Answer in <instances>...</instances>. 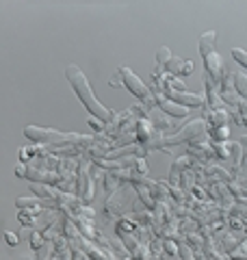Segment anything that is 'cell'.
Here are the masks:
<instances>
[{
	"instance_id": "cell-2",
	"label": "cell",
	"mask_w": 247,
	"mask_h": 260,
	"mask_svg": "<svg viewBox=\"0 0 247 260\" xmlns=\"http://www.w3.org/2000/svg\"><path fill=\"white\" fill-rule=\"evenodd\" d=\"M26 139L33 143H48V145H94L100 137L91 135H76V133H59V130L50 128H37V126H26L24 128Z\"/></svg>"
},
{
	"instance_id": "cell-19",
	"label": "cell",
	"mask_w": 247,
	"mask_h": 260,
	"mask_svg": "<svg viewBox=\"0 0 247 260\" xmlns=\"http://www.w3.org/2000/svg\"><path fill=\"white\" fill-rule=\"evenodd\" d=\"M210 195H212V198H221V200L226 202V204H230V202H232V198H230V193L221 189V184L210 186Z\"/></svg>"
},
{
	"instance_id": "cell-29",
	"label": "cell",
	"mask_w": 247,
	"mask_h": 260,
	"mask_svg": "<svg viewBox=\"0 0 247 260\" xmlns=\"http://www.w3.org/2000/svg\"><path fill=\"white\" fill-rule=\"evenodd\" d=\"M241 193H243V198H247V182L243 184V189H241Z\"/></svg>"
},
{
	"instance_id": "cell-15",
	"label": "cell",
	"mask_w": 247,
	"mask_h": 260,
	"mask_svg": "<svg viewBox=\"0 0 247 260\" xmlns=\"http://www.w3.org/2000/svg\"><path fill=\"white\" fill-rule=\"evenodd\" d=\"M234 89H236L238 95L247 100V74H243V72H236V74H234Z\"/></svg>"
},
{
	"instance_id": "cell-4",
	"label": "cell",
	"mask_w": 247,
	"mask_h": 260,
	"mask_svg": "<svg viewBox=\"0 0 247 260\" xmlns=\"http://www.w3.org/2000/svg\"><path fill=\"white\" fill-rule=\"evenodd\" d=\"M156 65L167 72V74L178 76V78H180V74L182 76L193 74V61H184V59H180V56H174L167 46H161L159 50H156Z\"/></svg>"
},
{
	"instance_id": "cell-14",
	"label": "cell",
	"mask_w": 247,
	"mask_h": 260,
	"mask_svg": "<svg viewBox=\"0 0 247 260\" xmlns=\"http://www.w3.org/2000/svg\"><path fill=\"white\" fill-rule=\"evenodd\" d=\"M228 150H230V158H232V165H234V169H238L241 167V162H243V145L238 143V141H234V143H228Z\"/></svg>"
},
{
	"instance_id": "cell-8",
	"label": "cell",
	"mask_w": 247,
	"mask_h": 260,
	"mask_svg": "<svg viewBox=\"0 0 247 260\" xmlns=\"http://www.w3.org/2000/svg\"><path fill=\"white\" fill-rule=\"evenodd\" d=\"M163 95H167L171 102L180 104L184 109H200L206 104V98L204 95H197V93H189V91H163Z\"/></svg>"
},
{
	"instance_id": "cell-7",
	"label": "cell",
	"mask_w": 247,
	"mask_h": 260,
	"mask_svg": "<svg viewBox=\"0 0 247 260\" xmlns=\"http://www.w3.org/2000/svg\"><path fill=\"white\" fill-rule=\"evenodd\" d=\"M15 174H18L20 178H28V180H35V182H41V184H56L59 186V182H61V176H54L52 172H39V169L22 167V165L15 167Z\"/></svg>"
},
{
	"instance_id": "cell-20",
	"label": "cell",
	"mask_w": 247,
	"mask_h": 260,
	"mask_svg": "<svg viewBox=\"0 0 247 260\" xmlns=\"http://www.w3.org/2000/svg\"><path fill=\"white\" fill-rule=\"evenodd\" d=\"M232 59L247 70V52L245 50H241V48H232Z\"/></svg>"
},
{
	"instance_id": "cell-25",
	"label": "cell",
	"mask_w": 247,
	"mask_h": 260,
	"mask_svg": "<svg viewBox=\"0 0 247 260\" xmlns=\"http://www.w3.org/2000/svg\"><path fill=\"white\" fill-rule=\"evenodd\" d=\"M163 249L167 251L169 256H176V254H178V245H174V241H165V243H163Z\"/></svg>"
},
{
	"instance_id": "cell-22",
	"label": "cell",
	"mask_w": 247,
	"mask_h": 260,
	"mask_svg": "<svg viewBox=\"0 0 247 260\" xmlns=\"http://www.w3.org/2000/svg\"><path fill=\"white\" fill-rule=\"evenodd\" d=\"M52 251H54L52 243H46V245H44V249H39V251H37V260H48V256H50Z\"/></svg>"
},
{
	"instance_id": "cell-27",
	"label": "cell",
	"mask_w": 247,
	"mask_h": 260,
	"mask_svg": "<svg viewBox=\"0 0 247 260\" xmlns=\"http://www.w3.org/2000/svg\"><path fill=\"white\" fill-rule=\"evenodd\" d=\"M238 180H247V158L241 162V167H238Z\"/></svg>"
},
{
	"instance_id": "cell-24",
	"label": "cell",
	"mask_w": 247,
	"mask_h": 260,
	"mask_svg": "<svg viewBox=\"0 0 247 260\" xmlns=\"http://www.w3.org/2000/svg\"><path fill=\"white\" fill-rule=\"evenodd\" d=\"M87 121H89V126H91L94 130H100V133H104V130H106V128H104V121L98 119V117H94V115H89Z\"/></svg>"
},
{
	"instance_id": "cell-11",
	"label": "cell",
	"mask_w": 247,
	"mask_h": 260,
	"mask_svg": "<svg viewBox=\"0 0 247 260\" xmlns=\"http://www.w3.org/2000/svg\"><path fill=\"white\" fill-rule=\"evenodd\" d=\"M206 104L210 107V111H221L224 109V100H221V95L215 93V89H212V80L206 76Z\"/></svg>"
},
{
	"instance_id": "cell-28",
	"label": "cell",
	"mask_w": 247,
	"mask_h": 260,
	"mask_svg": "<svg viewBox=\"0 0 247 260\" xmlns=\"http://www.w3.org/2000/svg\"><path fill=\"white\" fill-rule=\"evenodd\" d=\"M109 85H111V87H123L121 78H111V80H109Z\"/></svg>"
},
{
	"instance_id": "cell-9",
	"label": "cell",
	"mask_w": 247,
	"mask_h": 260,
	"mask_svg": "<svg viewBox=\"0 0 247 260\" xmlns=\"http://www.w3.org/2000/svg\"><path fill=\"white\" fill-rule=\"evenodd\" d=\"M78 198H80V202H85V204H89V202L94 200V180H91V176H89L87 162L80 167V174H78Z\"/></svg>"
},
{
	"instance_id": "cell-18",
	"label": "cell",
	"mask_w": 247,
	"mask_h": 260,
	"mask_svg": "<svg viewBox=\"0 0 247 260\" xmlns=\"http://www.w3.org/2000/svg\"><path fill=\"white\" fill-rule=\"evenodd\" d=\"M208 135L212 137V141H215V143H226V139H228V126L217 128V130H208Z\"/></svg>"
},
{
	"instance_id": "cell-23",
	"label": "cell",
	"mask_w": 247,
	"mask_h": 260,
	"mask_svg": "<svg viewBox=\"0 0 247 260\" xmlns=\"http://www.w3.org/2000/svg\"><path fill=\"white\" fill-rule=\"evenodd\" d=\"M178 256H182L184 260H193V254H191V249H189L187 243H180L178 245Z\"/></svg>"
},
{
	"instance_id": "cell-26",
	"label": "cell",
	"mask_w": 247,
	"mask_h": 260,
	"mask_svg": "<svg viewBox=\"0 0 247 260\" xmlns=\"http://www.w3.org/2000/svg\"><path fill=\"white\" fill-rule=\"evenodd\" d=\"M5 243L9 247H15L18 245V234H13V232H5Z\"/></svg>"
},
{
	"instance_id": "cell-13",
	"label": "cell",
	"mask_w": 247,
	"mask_h": 260,
	"mask_svg": "<svg viewBox=\"0 0 247 260\" xmlns=\"http://www.w3.org/2000/svg\"><path fill=\"white\" fill-rule=\"evenodd\" d=\"M204 176L206 178H210V180H212V178H215V180H221V182H232V176H228L226 174V169H221V167H217V165H208V167H206L204 169Z\"/></svg>"
},
{
	"instance_id": "cell-1",
	"label": "cell",
	"mask_w": 247,
	"mask_h": 260,
	"mask_svg": "<svg viewBox=\"0 0 247 260\" xmlns=\"http://www.w3.org/2000/svg\"><path fill=\"white\" fill-rule=\"evenodd\" d=\"M65 78H68V83L72 85L74 93L78 95V100L82 102V107L89 111V115L102 119L104 124H106V121H113L115 115L104 107V104H100V100H98L96 93H94L91 85H89L87 76L80 72L78 65H68V68H65Z\"/></svg>"
},
{
	"instance_id": "cell-17",
	"label": "cell",
	"mask_w": 247,
	"mask_h": 260,
	"mask_svg": "<svg viewBox=\"0 0 247 260\" xmlns=\"http://www.w3.org/2000/svg\"><path fill=\"white\" fill-rule=\"evenodd\" d=\"M238 247V241L234 234H226L224 241H221V249H224V254H232V251Z\"/></svg>"
},
{
	"instance_id": "cell-12",
	"label": "cell",
	"mask_w": 247,
	"mask_h": 260,
	"mask_svg": "<svg viewBox=\"0 0 247 260\" xmlns=\"http://www.w3.org/2000/svg\"><path fill=\"white\" fill-rule=\"evenodd\" d=\"M206 121H208V130H217V128H224L226 121H228V111H210L208 117H206Z\"/></svg>"
},
{
	"instance_id": "cell-21",
	"label": "cell",
	"mask_w": 247,
	"mask_h": 260,
	"mask_svg": "<svg viewBox=\"0 0 247 260\" xmlns=\"http://www.w3.org/2000/svg\"><path fill=\"white\" fill-rule=\"evenodd\" d=\"M236 111H238V117H241V124L247 126V100H238Z\"/></svg>"
},
{
	"instance_id": "cell-6",
	"label": "cell",
	"mask_w": 247,
	"mask_h": 260,
	"mask_svg": "<svg viewBox=\"0 0 247 260\" xmlns=\"http://www.w3.org/2000/svg\"><path fill=\"white\" fill-rule=\"evenodd\" d=\"M150 93H152V98H154L156 109L163 111V113H167L169 117H187V115H189V109L180 107V104H176V102H171L167 95H163V91H161L159 87H154Z\"/></svg>"
},
{
	"instance_id": "cell-16",
	"label": "cell",
	"mask_w": 247,
	"mask_h": 260,
	"mask_svg": "<svg viewBox=\"0 0 247 260\" xmlns=\"http://www.w3.org/2000/svg\"><path fill=\"white\" fill-rule=\"evenodd\" d=\"M30 191L35 193V195H39V198H54V200H56V195H59L56 191L48 189V186L41 184V182H33V184H30Z\"/></svg>"
},
{
	"instance_id": "cell-5",
	"label": "cell",
	"mask_w": 247,
	"mask_h": 260,
	"mask_svg": "<svg viewBox=\"0 0 247 260\" xmlns=\"http://www.w3.org/2000/svg\"><path fill=\"white\" fill-rule=\"evenodd\" d=\"M119 78H121V83H123V87L128 89L133 95H137L139 100H150L152 98V93H150V89H147L145 85H143V80L139 78L133 70H128V68H119Z\"/></svg>"
},
{
	"instance_id": "cell-10",
	"label": "cell",
	"mask_w": 247,
	"mask_h": 260,
	"mask_svg": "<svg viewBox=\"0 0 247 260\" xmlns=\"http://www.w3.org/2000/svg\"><path fill=\"white\" fill-rule=\"evenodd\" d=\"M193 162L191 156H182V158H178L174 162V167H171V176H169V184L171 186H180V176L184 174V169L189 167Z\"/></svg>"
},
{
	"instance_id": "cell-30",
	"label": "cell",
	"mask_w": 247,
	"mask_h": 260,
	"mask_svg": "<svg viewBox=\"0 0 247 260\" xmlns=\"http://www.w3.org/2000/svg\"><path fill=\"white\" fill-rule=\"evenodd\" d=\"M18 260H33V258H26V256H18Z\"/></svg>"
},
{
	"instance_id": "cell-3",
	"label": "cell",
	"mask_w": 247,
	"mask_h": 260,
	"mask_svg": "<svg viewBox=\"0 0 247 260\" xmlns=\"http://www.w3.org/2000/svg\"><path fill=\"white\" fill-rule=\"evenodd\" d=\"M215 46H217V32L215 30L204 32L200 37V42H197V48H200V54L204 59V68L208 72V78L212 83L221 85V78H224V61H221V56L217 54Z\"/></svg>"
}]
</instances>
